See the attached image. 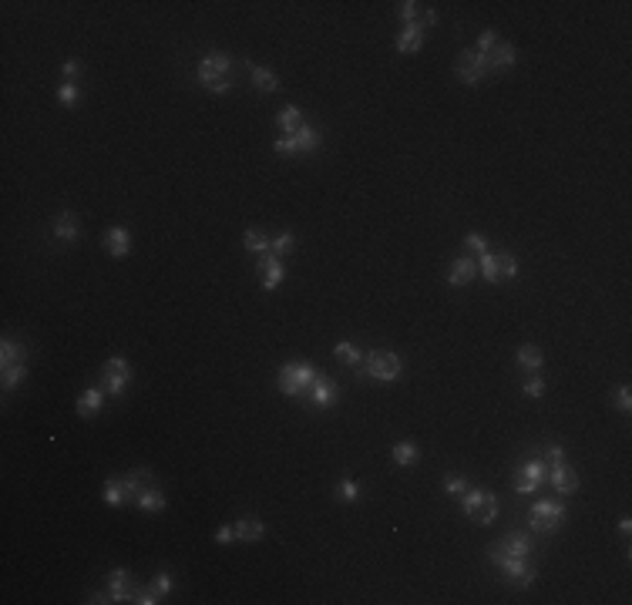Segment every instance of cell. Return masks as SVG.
<instances>
[{
  "instance_id": "e575fe53",
  "label": "cell",
  "mask_w": 632,
  "mask_h": 605,
  "mask_svg": "<svg viewBox=\"0 0 632 605\" xmlns=\"http://www.w3.org/2000/svg\"><path fill=\"white\" fill-rule=\"evenodd\" d=\"M333 353H337L340 360H344V363H350L353 370L360 367V350H357L353 343H337V346H333Z\"/></svg>"
},
{
  "instance_id": "7dc6e473",
  "label": "cell",
  "mask_w": 632,
  "mask_h": 605,
  "mask_svg": "<svg viewBox=\"0 0 632 605\" xmlns=\"http://www.w3.org/2000/svg\"><path fill=\"white\" fill-rule=\"evenodd\" d=\"M77 75H81V61H68V64H64V77L71 81V77H77Z\"/></svg>"
},
{
  "instance_id": "ac0fdd59",
  "label": "cell",
  "mask_w": 632,
  "mask_h": 605,
  "mask_svg": "<svg viewBox=\"0 0 632 605\" xmlns=\"http://www.w3.org/2000/svg\"><path fill=\"white\" fill-rule=\"evenodd\" d=\"M121 484H125L128 501H134V494L145 491L148 484H155V477H152V471H145V468H134V471H128L125 477H121Z\"/></svg>"
},
{
  "instance_id": "f6af8a7d",
  "label": "cell",
  "mask_w": 632,
  "mask_h": 605,
  "mask_svg": "<svg viewBox=\"0 0 632 605\" xmlns=\"http://www.w3.org/2000/svg\"><path fill=\"white\" fill-rule=\"evenodd\" d=\"M464 246L471 249V252H478V256H484V252H488V243H484V236H468V239H464Z\"/></svg>"
},
{
  "instance_id": "8992f818",
  "label": "cell",
  "mask_w": 632,
  "mask_h": 605,
  "mask_svg": "<svg viewBox=\"0 0 632 605\" xmlns=\"http://www.w3.org/2000/svg\"><path fill=\"white\" fill-rule=\"evenodd\" d=\"M562 521H565V508H562L558 501H538V505H532V511H528V525H532V531H541V535L555 531Z\"/></svg>"
},
{
  "instance_id": "8fae6325",
  "label": "cell",
  "mask_w": 632,
  "mask_h": 605,
  "mask_svg": "<svg viewBox=\"0 0 632 605\" xmlns=\"http://www.w3.org/2000/svg\"><path fill=\"white\" fill-rule=\"evenodd\" d=\"M488 555H508V558H528L532 555V538L528 535H521V531H511V535H504L495 549L488 551Z\"/></svg>"
},
{
  "instance_id": "60d3db41",
  "label": "cell",
  "mask_w": 632,
  "mask_h": 605,
  "mask_svg": "<svg viewBox=\"0 0 632 605\" xmlns=\"http://www.w3.org/2000/svg\"><path fill=\"white\" fill-rule=\"evenodd\" d=\"M444 491H447V494H454V498H458V494H464V491H468V481H464L461 474H454V477H444Z\"/></svg>"
},
{
  "instance_id": "484cf974",
  "label": "cell",
  "mask_w": 632,
  "mask_h": 605,
  "mask_svg": "<svg viewBox=\"0 0 632 605\" xmlns=\"http://www.w3.org/2000/svg\"><path fill=\"white\" fill-rule=\"evenodd\" d=\"M101 498L111 505V508H118V505H125L128 501V494H125V484H121V477H108L105 481V488H101Z\"/></svg>"
},
{
  "instance_id": "6da1fadb",
  "label": "cell",
  "mask_w": 632,
  "mask_h": 605,
  "mask_svg": "<svg viewBox=\"0 0 632 605\" xmlns=\"http://www.w3.org/2000/svg\"><path fill=\"white\" fill-rule=\"evenodd\" d=\"M229 71H232V61L226 54H206L199 61V81L209 88L212 95H226L229 91Z\"/></svg>"
},
{
  "instance_id": "ee69618b",
  "label": "cell",
  "mask_w": 632,
  "mask_h": 605,
  "mask_svg": "<svg viewBox=\"0 0 632 605\" xmlns=\"http://www.w3.org/2000/svg\"><path fill=\"white\" fill-rule=\"evenodd\" d=\"M615 407H619L622 414H629V411H632V390H629V387H622V390L615 394Z\"/></svg>"
},
{
  "instance_id": "4dcf8cb0",
  "label": "cell",
  "mask_w": 632,
  "mask_h": 605,
  "mask_svg": "<svg viewBox=\"0 0 632 605\" xmlns=\"http://www.w3.org/2000/svg\"><path fill=\"white\" fill-rule=\"evenodd\" d=\"M24 380H27L24 363H3V387H20Z\"/></svg>"
},
{
  "instance_id": "836d02e7",
  "label": "cell",
  "mask_w": 632,
  "mask_h": 605,
  "mask_svg": "<svg viewBox=\"0 0 632 605\" xmlns=\"http://www.w3.org/2000/svg\"><path fill=\"white\" fill-rule=\"evenodd\" d=\"M58 101L61 105H68V108H75L77 101H81V88H77L75 81H64L58 88Z\"/></svg>"
},
{
  "instance_id": "f546056e",
  "label": "cell",
  "mask_w": 632,
  "mask_h": 605,
  "mask_svg": "<svg viewBox=\"0 0 632 605\" xmlns=\"http://www.w3.org/2000/svg\"><path fill=\"white\" fill-rule=\"evenodd\" d=\"M541 350L538 346H532V343H525L521 350H518V367H525V370H538L541 367Z\"/></svg>"
},
{
  "instance_id": "d4e9b609",
  "label": "cell",
  "mask_w": 632,
  "mask_h": 605,
  "mask_svg": "<svg viewBox=\"0 0 632 605\" xmlns=\"http://www.w3.org/2000/svg\"><path fill=\"white\" fill-rule=\"evenodd\" d=\"M293 141H296V151H316L320 148V132L313 125H300L293 132Z\"/></svg>"
},
{
  "instance_id": "c3c4849f",
  "label": "cell",
  "mask_w": 632,
  "mask_h": 605,
  "mask_svg": "<svg viewBox=\"0 0 632 605\" xmlns=\"http://www.w3.org/2000/svg\"><path fill=\"white\" fill-rule=\"evenodd\" d=\"M619 531H622V535H629V531H632V521H629V518H622V521H619Z\"/></svg>"
},
{
  "instance_id": "7c38bea8",
  "label": "cell",
  "mask_w": 632,
  "mask_h": 605,
  "mask_svg": "<svg viewBox=\"0 0 632 605\" xmlns=\"http://www.w3.org/2000/svg\"><path fill=\"white\" fill-rule=\"evenodd\" d=\"M541 477H545V464H541V461H525L521 471H518L515 491L518 494H535L538 484H541Z\"/></svg>"
},
{
  "instance_id": "f1b7e54d",
  "label": "cell",
  "mask_w": 632,
  "mask_h": 605,
  "mask_svg": "<svg viewBox=\"0 0 632 605\" xmlns=\"http://www.w3.org/2000/svg\"><path fill=\"white\" fill-rule=\"evenodd\" d=\"M276 121H279V128H283L286 135H293L296 128H300V125H303V114H300V108H293V105H286L283 112L276 114Z\"/></svg>"
},
{
  "instance_id": "4fadbf2b",
  "label": "cell",
  "mask_w": 632,
  "mask_h": 605,
  "mask_svg": "<svg viewBox=\"0 0 632 605\" xmlns=\"http://www.w3.org/2000/svg\"><path fill=\"white\" fill-rule=\"evenodd\" d=\"M259 279H263V289H276V286L286 279V266H283V259H276L272 252H266V256L259 259Z\"/></svg>"
},
{
  "instance_id": "d6a6232c",
  "label": "cell",
  "mask_w": 632,
  "mask_h": 605,
  "mask_svg": "<svg viewBox=\"0 0 632 605\" xmlns=\"http://www.w3.org/2000/svg\"><path fill=\"white\" fill-rule=\"evenodd\" d=\"M24 346L14 340H3V346H0V363H24Z\"/></svg>"
},
{
  "instance_id": "d590c367",
  "label": "cell",
  "mask_w": 632,
  "mask_h": 605,
  "mask_svg": "<svg viewBox=\"0 0 632 605\" xmlns=\"http://www.w3.org/2000/svg\"><path fill=\"white\" fill-rule=\"evenodd\" d=\"M242 243H246V249H249V252H263V256L269 252V239L263 236V232H259V229H249Z\"/></svg>"
},
{
  "instance_id": "7a4b0ae2",
  "label": "cell",
  "mask_w": 632,
  "mask_h": 605,
  "mask_svg": "<svg viewBox=\"0 0 632 605\" xmlns=\"http://www.w3.org/2000/svg\"><path fill=\"white\" fill-rule=\"evenodd\" d=\"M461 508H464V514H468L471 521L491 525V521L498 518V498H495L491 491H481V488H468L464 498H461Z\"/></svg>"
},
{
  "instance_id": "8d00e7d4",
  "label": "cell",
  "mask_w": 632,
  "mask_h": 605,
  "mask_svg": "<svg viewBox=\"0 0 632 605\" xmlns=\"http://www.w3.org/2000/svg\"><path fill=\"white\" fill-rule=\"evenodd\" d=\"M293 246H296V239H293L289 232H283V236H276V239L269 243V252H272L276 259H283L286 252H293Z\"/></svg>"
},
{
  "instance_id": "ab89813d",
  "label": "cell",
  "mask_w": 632,
  "mask_h": 605,
  "mask_svg": "<svg viewBox=\"0 0 632 605\" xmlns=\"http://www.w3.org/2000/svg\"><path fill=\"white\" fill-rule=\"evenodd\" d=\"M357 494H360V484H357V481H340V484H337V498H340V501H353Z\"/></svg>"
},
{
  "instance_id": "ba28073f",
  "label": "cell",
  "mask_w": 632,
  "mask_h": 605,
  "mask_svg": "<svg viewBox=\"0 0 632 605\" xmlns=\"http://www.w3.org/2000/svg\"><path fill=\"white\" fill-rule=\"evenodd\" d=\"M458 77L464 81V84H478V81H484V75L491 71V64H488V57L478 54V51H464V54L458 57Z\"/></svg>"
},
{
  "instance_id": "7402d4cb",
  "label": "cell",
  "mask_w": 632,
  "mask_h": 605,
  "mask_svg": "<svg viewBox=\"0 0 632 605\" xmlns=\"http://www.w3.org/2000/svg\"><path fill=\"white\" fill-rule=\"evenodd\" d=\"M105 397H108V394H105L101 387H91V390H84V394L77 397V414H81V417H91L95 411H101Z\"/></svg>"
},
{
  "instance_id": "52a82bcc",
  "label": "cell",
  "mask_w": 632,
  "mask_h": 605,
  "mask_svg": "<svg viewBox=\"0 0 632 605\" xmlns=\"http://www.w3.org/2000/svg\"><path fill=\"white\" fill-rule=\"evenodd\" d=\"M515 273H518L515 256H491V252L481 256V279H488V283L515 279Z\"/></svg>"
},
{
  "instance_id": "3957f363",
  "label": "cell",
  "mask_w": 632,
  "mask_h": 605,
  "mask_svg": "<svg viewBox=\"0 0 632 605\" xmlns=\"http://www.w3.org/2000/svg\"><path fill=\"white\" fill-rule=\"evenodd\" d=\"M316 383V370L309 363H286L279 367V390L286 397H300V394H309V387Z\"/></svg>"
},
{
  "instance_id": "74e56055",
  "label": "cell",
  "mask_w": 632,
  "mask_h": 605,
  "mask_svg": "<svg viewBox=\"0 0 632 605\" xmlns=\"http://www.w3.org/2000/svg\"><path fill=\"white\" fill-rule=\"evenodd\" d=\"M148 588H152L158 599H165V595L172 592V575H169V572H158V575L152 579V585H148Z\"/></svg>"
},
{
  "instance_id": "4316f807",
  "label": "cell",
  "mask_w": 632,
  "mask_h": 605,
  "mask_svg": "<svg viewBox=\"0 0 632 605\" xmlns=\"http://www.w3.org/2000/svg\"><path fill=\"white\" fill-rule=\"evenodd\" d=\"M421 44H424V34L421 31H414V27H403L401 34H397V51H401V54L421 51Z\"/></svg>"
},
{
  "instance_id": "9a60e30c",
  "label": "cell",
  "mask_w": 632,
  "mask_h": 605,
  "mask_svg": "<svg viewBox=\"0 0 632 605\" xmlns=\"http://www.w3.org/2000/svg\"><path fill=\"white\" fill-rule=\"evenodd\" d=\"M105 249H108L115 259L128 256V252H132V236H128V229H121V226L108 229V232H105Z\"/></svg>"
},
{
  "instance_id": "44dd1931",
  "label": "cell",
  "mask_w": 632,
  "mask_h": 605,
  "mask_svg": "<svg viewBox=\"0 0 632 605\" xmlns=\"http://www.w3.org/2000/svg\"><path fill=\"white\" fill-rule=\"evenodd\" d=\"M232 528H236V538H239V542H259V538L266 535V525L256 521V518H239Z\"/></svg>"
},
{
  "instance_id": "30bf717a",
  "label": "cell",
  "mask_w": 632,
  "mask_h": 605,
  "mask_svg": "<svg viewBox=\"0 0 632 605\" xmlns=\"http://www.w3.org/2000/svg\"><path fill=\"white\" fill-rule=\"evenodd\" d=\"M403 17V27H414V31H427V27H434L438 24V14L431 10V7H421V3H414V0H407V3H401L397 7Z\"/></svg>"
},
{
  "instance_id": "b9f144b4",
  "label": "cell",
  "mask_w": 632,
  "mask_h": 605,
  "mask_svg": "<svg viewBox=\"0 0 632 605\" xmlns=\"http://www.w3.org/2000/svg\"><path fill=\"white\" fill-rule=\"evenodd\" d=\"M495 44H498V38H495V31H484V34L478 38V47H475V51L488 57L491 51H495Z\"/></svg>"
},
{
  "instance_id": "f35d334b",
  "label": "cell",
  "mask_w": 632,
  "mask_h": 605,
  "mask_svg": "<svg viewBox=\"0 0 632 605\" xmlns=\"http://www.w3.org/2000/svg\"><path fill=\"white\" fill-rule=\"evenodd\" d=\"M562 461H565V451H562L558 444H548L545 454H541V464H545V468H558Z\"/></svg>"
},
{
  "instance_id": "cb8c5ba5",
  "label": "cell",
  "mask_w": 632,
  "mask_h": 605,
  "mask_svg": "<svg viewBox=\"0 0 632 605\" xmlns=\"http://www.w3.org/2000/svg\"><path fill=\"white\" fill-rule=\"evenodd\" d=\"M54 236L61 243H75L77 239V215L75 212H61L58 222H54Z\"/></svg>"
},
{
  "instance_id": "1f68e13d",
  "label": "cell",
  "mask_w": 632,
  "mask_h": 605,
  "mask_svg": "<svg viewBox=\"0 0 632 605\" xmlns=\"http://www.w3.org/2000/svg\"><path fill=\"white\" fill-rule=\"evenodd\" d=\"M394 461L401 464V468H410L414 461H417V444H410V441H403L394 447Z\"/></svg>"
},
{
  "instance_id": "9c48e42d",
  "label": "cell",
  "mask_w": 632,
  "mask_h": 605,
  "mask_svg": "<svg viewBox=\"0 0 632 605\" xmlns=\"http://www.w3.org/2000/svg\"><path fill=\"white\" fill-rule=\"evenodd\" d=\"M491 562L515 582L518 588H528L532 582H535V568L525 565V558H508V555H491Z\"/></svg>"
},
{
  "instance_id": "5b68a950",
  "label": "cell",
  "mask_w": 632,
  "mask_h": 605,
  "mask_svg": "<svg viewBox=\"0 0 632 605\" xmlns=\"http://www.w3.org/2000/svg\"><path fill=\"white\" fill-rule=\"evenodd\" d=\"M128 383H132V367H128L121 357L105 360V367H101V390H105L108 397H121Z\"/></svg>"
},
{
  "instance_id": "83f0119b",
  "label": "cell",
  "mask_w": 632,
  "mask_h": 605,
  "mask_svg": "<svg viewBox=\"0 0 632 605\" xmlns=\"http://www.w3.org/2000/svg\"><path fill=\"white\" fill-rule=\"evenodd\" d=\"M249 71H252V84H256L259 91H276V88H279V77L272 75V71L256 68V64H249Z\"/></svg>"
},
{
  "instance_id": "5bb4252c",
  "label": "cell",
  "mask_w": 632,
  "mask_h": 605,
  "mask_svg": "<svg viewBox=\"0 0 632 605\" xmlns=\"http://www.w3.org/2000/svg\"><path fill=\"white\" fill-rule=\"evenodd\" d=\"M337 397H340V387H337L333 380H326V377H316V383L309 387V400H313V407H316V411L330 407Z\"/></svg>"
},
{
  "instance_id": "7bdbcfd3",
  "label": "cell",
  "mask_w": 632,
  "mask_h": 605,
  "mask_svg": "<svg viewBox=\"0 0 632 605\" xmlns=\"http://www.w3.org/2000/svg\"><path fill=\"white\" fill-rule=\"evenodd\" d=\"M521 390H525V397H541V394H545V383H541L538 377H528Z\"/></svg>"
},
{
  "instance_id": "d6986e66",
  "label": "cell",
  "mask_w": 632,
  "mask_h": 605,
  "mask_svg": "<svg viewBox=\"0 0 632 605\" xmlns=\"http://www.w3.org/2000/svg\"><path fill=\"white\" fill-rule=\"evenodd\" d=\"M134 505L141 511H152V514H158V511H165V494L158 491V484H148L145 491L134 494Z\"/></svg>"
},
{
  "instance_id": "2e32d148",
  "label": "cell",
  "mask_w": 632,
  "mask_h": 605,
  "mask_svg": "<svg viewBox=\"0 0 632 605\" xmlns=\"http://www.w3.org/2000/svg\"><path fill=\"white\" fill-rule=\"evenodd\" d=\"M108 595H111V602H128V599H134L132 582H128V572H125V568H115V572L108 575Z\"/></svg>"
},
{
  "instance_id": "603a6c76",
  "label": "cell",
  "mask_w": 632,
  "mask_h": 605,
  "mask_svg": "<svg viewBox=\"0 0 632 605\" xmlns=\"http://www.w3.org/2000/svg\"><path fill=\"white\" fill-rule=\"evenodd\" d=\"M488 64H491V71H508V68H515V47H511V44H495V51L488 54Z\"/></svg>"
},
{
  "instance_id": "bcb514c9",
  "label": "cell",
  "mask_w": 632,
  "mask_h": 605,
  "mask_svg": "<svg viewBox=\"0 0 632 605\" xmlns=\"http://www.w3.org/2000/svg\"><path fill=\"white\" fill-rule=\"evenodd\" d=\"M232 538H236V528H232V525H222V528L215 531V542H219V545H229Z\"/></svg>"
},
{
  "instance_id": "e0dca14e",
  "label": "cell",
  "mask_w": 632,
  "mask_h": 605,
  "mask_svg": "<svg viewBox=\"0 0 632 605\" xmlns=\"http://www.w3.org/2000/svg\"><path fill=\"white\" fill-rule=\"evenodd\" d=\"M475 276H478V263H475L471 256L458 259V263L447 269V283H451V286H468Z\"/></svg>"
},
{
  "instance_id": "277c9868",
  "label": "cell",
  "mask_w": 632,
  "mask_h": 605,
  "mask_svg": "<svg viewBox=\"0 0 632 605\" xmlns=\"http://www.w3.org/2000/svg\"><path fill=\"white\" fill-rule=\"evenodd\" d=\"M403 370V363L397 353H387V350H377V353H367V360L357 367L360 377H373V380H397Z\"/></svg>"
},
{
  "instance_id": "ffe728a7",
  "label": "cell",
  "mask_w": 632,
  "mask_h": 605,
  "mask_svg": "<svg viewBox=\"0 0 632 605\" xmlns=\"http://www.w3.org/2000/svg\"><path fill=\"white\" fill-rule=\"evenodd\" d=\"M552 488H555L558 494H575V488H578V474H575L572 468H565V464H558L555 471H552Z\"/></svg>"
}]
</instances>
